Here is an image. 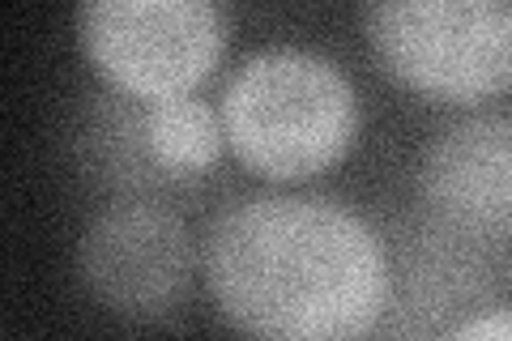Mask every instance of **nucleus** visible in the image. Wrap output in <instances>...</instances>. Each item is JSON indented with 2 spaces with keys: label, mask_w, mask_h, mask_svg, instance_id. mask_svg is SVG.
Returning <instances> with one entry per match:
<instances>
[{
  "label": "nucleus",
  "mask_w": 512,
  "mask_h": 341,
  "mask_svg": "<svg viewBox=\"0 0 512 341\" xmlns=\"http://www.w3.org/2000/svg\"><path fill=\"white\" fill-rule=\"evenodd\" d=\"M201 265L222 320L248 341H363L393 295L376 226L308 192H256L218 209Z\"/></svg>",
  "instance_id": "nucleus-1"
},
{
  "label": "nucleus",
  "mask_w": 512,
  "mask_h": 341,
  "mask_svg": "<svg viewBox=\"0 0 512 341\" xmlns=\"http://www.w3.org/2000/svg\"><path fill=\"white\" fill-rule=\"evenodd\" d=\"M235 158L265 180H308L350 154L363 107L350 73L295 43L256 47L218 99Z\"/></svg>",
  "instance_id": "nucleus-2"
},
{
  "label": "nucleus",
  "mask_w": 512,
  "mask_h": 341,
  "mask_svg": "<svg viewBox=\"0 0 512 341\" xmlns=\"http://www.w3.org/2000/svg\"><path fill=\"white\" fill-rule=\"evenodd\" d=\"M363 35L402 86L453 103L512 90V0H384Z\"/></svg>",
  "instance_id": "nucleus-3"
},
{
  "label": "nucleus",
  "mask_w": 512,
  "mask_h": 341,
  "mask_svg": "<svg viewBox=\"0 0 512 341\" xmlns=\"http://www.w3.org/2000/svg\"><path fill=\"white\" fill-rule=\"evenodd\" d=\"M73 26L99 77L133 103L197 94L227 52L214 0H86Z\"/></svg>",
  "instance_id": "nucleus-4"
},
{
  "label": "nucleus",
  "mask_w": 512,
  "mask_h": 341,
  "mask_svg": "<svg viewBox=\"0 0 512 341\" xmlns=\"http://www.w3.org/2000/svg\"><path fill=\"white\" fill-rule=\"evenodd\" d=\"M73 269L111 316L163 320L188 299L197 248L180 214L146 197H124L82 226Z\"/></svg>",
  "instance_id": "nucleus-5"
},
{
  "label": "nucleus",
  "mask_w": 512,
  "mask_h": 341,
  "mask_svg": "<svg viewBox=\"0 0 512 341\" xmlns=\"http://www.w3.org/2000/svg\"><path fill=\"white\" fill-rule=\"evenodd\" d=\"M423 201L474 235H512V111H474L427 141Z\"/></svg>",
  "instance_id": "nucleus-6"
},
{
  "label": "nucleus",
  "mask_w": 512,
  "mask_h": 341,
  "mask_svg": "<svg viewBox=\"0 0 512 341\" xmlns=\"http://www.w3.org/2000/svg\"><path fill=\"white\" fill-rule=\"evenodd\" d=\"M141 124H146V145L163 180H188V175L210 171L222 158V145H227L218 107H210L201 94L146 103Z\"/></svg>",
  "instance_id": "nucleus-7"
},
{
  "label": "nucleus",
  "mask_w": 512,
  "mask_h": 341,
  "mask_svg": "<svg viewBox=\"0 0 512 341\" xmlns=\"http://www.w3.org/2000/svg\"><path fill=\"white\" fill-rule=\"evenodd\" d=\"M444 341H512V303H495L466 316L444 333Z\"/></svg>",
  "instance_id": "nucleus-8"
}]
</instances>
